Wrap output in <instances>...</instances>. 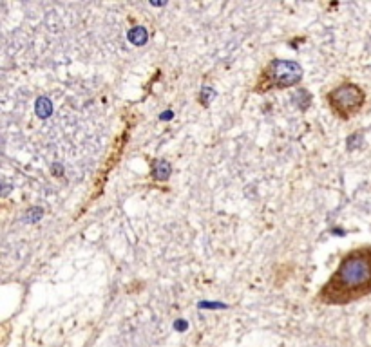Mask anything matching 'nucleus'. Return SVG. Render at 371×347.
I'll return each instance as SVG.
<instances>
[{
  "mask_svg": "<svg viewBox=\"0 0 371 347\" xmlns=\"http://www.w3.org/2000/svg\"><path fill=\"white\" fill-rule=\"evenodd\" d=\"M302 67L297 62L288 60H272L261 73V78L255 85L257 92H266L270 89H286L293 87L302 80Z\"/></svg>",
  "mask_w": 371,
  "mask_h": 347,
  "instance_id": "obj_2",
  "label": "nucleus"
},
{
  "mask_svg": "<svg viewBox=\"0 0 371 347\" xmlns=\"http://www.w3.org/2000/svg\"><path fill=\"white\" fill-rule=\"evenodd\" d=\"M293 101H299V103H295L301 111H306L308 107H310V101H312V96H310V92L308 90H297L295 96H293Z\"/></svg>",
  "mask_w": 371,
  "mask_h": 347,
  "instance_id": "obj_7",
  "label": "nucleus"
},
{
  "mask_svg": "<svg viewBox=\"0 0 371 347\" xmlns=\"http://www.w3.org/2000/svg\"><path fill=\"white\" fill-rule=\"evenodd\" d=\"M214 98H216V90H214L212 87L205 85L201 89V94H199V103H201V105H208Z\"/></svg>",
  "mask_w": 371,
  "mask_h": 347,
  "instance_id": "obj_8",
  "label": "nucleus"
},
{
  "mask_svg": "<svg viewBox=\"0 0 371 347\" xmlns=\"http://www.w3.org/2000/svg\"><path fill=\"white\" fill-rule=\"evenodd\" d=\"M129 40H131V43H134V45H145L147 43V40H148V33H147V29L145 27H141V26H136V27H133L131 31H129Z\"/></svg>",
  "mask_w": 371,
  "mask_h": 347,
  "instance_id": "obj_5",
  "label": "nucleus"
},
{
  "mask_svg": "<svg viewBox=\"0 0 371 347\" xmlns=\"http://www.w3.org/2000/svg\"><path fill=\"white\" fill-rule=\"evenodd\" d=\"M150 174H152V179H156V181H167L170 177V174H172V167L165 159H156L152 163Z\"/></svg>",
  "mask_w": 371,
  "mask_h": 347,
  "instance_id": "obj_4",
  "label": "nucleus"
},
{
  "mask_svg": "<svg viewBox=\"0 0 371 347\" xmlns=\"http://www.w3.org/2000/svg\"><path fill=\"white\" fill-rule=\"evenodd\" d=\"M53 112V103L49 101V98H38L37 100V114L38 118H47Z\"/></svg>",
  "mask_w": 371,
  "mask_h": 347,
  "instance_id": "obj_6",
  "label": "nucleus"
},
{
  "mask_svg": "<svg viewBox=\"0 0 371 347\" xmlns=\"http://www.w3.org/2000/svg\"><path fill=\"white\" fill-rule=\"evenodd\" d=\"M328 103L335 114L342 120H350L351 116L361 111L364 105L366 94L364 90L355 84H342L328 92Z\"/></svg>",
  "mask_w": 371,
  "mask_h": 347,
  "instance_id": "obj_3",
  "label": "nucleus"
},
{
  "mask_svg": "<svg viewBox=\"0 0 371 347\" xmlns=\"http://www.w3.org/2000/svg\"><path fill=\"white\" fill-rule=\"evenodd\" d=\"M199 307H205V309H218V307H227V305L219 304V302H201Z\"/></svg>",
  "mask_w": 371,
  "mask_h": 347,
  "instance_id": "obj_9",
  "label": "nucleus"
},
{
  "mask_svg": "<svg viewBox=\"0 0 371 347\" xmlns=\"http://www.w3.org/2000/svg\"><path fill=\"white\" fill-rule=\"evenodd\" d=\"M170 118H172V112H169V111L161 114V120H170Z\"/></svg>",
  "mask_w": 371,
  "mask_h": 347,
  "instance_id": "obj_11",
  "label": "nucleus"
},
{
  "mask_svg": "<svg viewBox=\"0 0 371 347\" xmlns=\"http://www.w3.org/2000/svg\"><path fill=\"white\" fill-rule=\"evenodd\" d=\"M186 327H188V324H186L185 320H178L174 324V329H178V331H185Z\"/></svg>",
  "mask_w": 371,
  "mask_h": 347,
  "instance_id": "obj_10",
  "label": "nucleus"
},
{
  "mask_svg": "<svg viewBox=\"0 0 371 347\" xmlns=\"http://www.w3.org/2000/svg\"><path fill=\"white\" fill-rule=\"evenodd\" d=\"M371 291V248L353 250L340 260L333 277L324 284L319 300L329 305L350 304Z\"/></svg>",
  "mask_w": 371,
  "mask_h": 347,
  "instance_id": "obj_1",
  "label": "nucleus"
}]
</instances>
